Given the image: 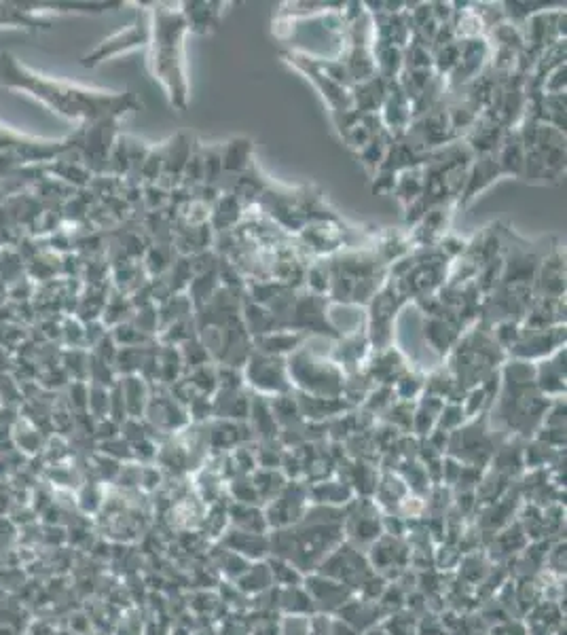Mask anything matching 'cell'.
<instances>
[{"label":"cell","instance_id":"obj_3","mask_svg":"<svg viewBox=\"0 0 567 635\" xmlns=\"http://www.w3.org/2000/svg\"><path fill=\"white\" fill-rule=\"evenodd\" d=\"M324 261L328 267V278H331L328 301L343 305L367 307L390 276V267L377 257L375 250L369 248L358 252H339Z\"/></svg>","mask_w":567,"mask_h":635},{"label":"cell","instance_id":"obj_4","mask_svg":"<svg viewBox=\"0 0 567 635\" xmlns=\"http://www.w3.org/2000/svg\"><path fill=\"white\" fill-rule=\"evenodd\" d=\"M508 360L506 350L491 333V326L477 320L462 333L455 348L447 354V371L457 388H477Z\"/></svg>","mask_w":567,"mask_h":635},{"label":"cell","instance_id":"obj_19","mask_svg":"<svg viewBox=\"0 0 567 635\" xmlns=\"http://www.w3.org/2000/svg\"><path fill=\"white\" fill-rule=\"evenodd\" d=\"M210 365H212V362H210ZM206 373H208V365L193 369V371H191V379H193V381H191V386H201V388H204V392H208L204 381H197L201 375H206ZM204 379H206V377H204ZM216 381H218V375H216V371L212 369V371H210V375H208V388H210V390H212V388H216Z\"/></svg>","mask_w":567,"mask_h":635},{"label":"cell","instance_id":"obj_7","mask_svg":"<svg viewBox=\"0 0 567 635\" xmlns=\"http://www.w3.org/2000/svg\"><path fill=\"white\" fill-rule=\"evenodd\" d=\"M411 303L407 290L402 288L398 278L388 276L386 284H383L377 295L367 305V337L373 352L386 350L394 346L396 339V322L400 318V312Z\"/></svg>","mask_w":567,"mask_h":635},{"label":"cell","instance_id":"obj_5","mask_svg":"<svg viewBox=\"0 0 567 635\" xmlns=\"http://www.w3.org/2000/svg\"><path fill=\"white\" fill-rule=\"evenodd\" d=\"M282 58L316 85L324 102L331 108V115L354 111V83L341 60H314L295 51H282Z\"/></svg>","mask_w":567,"mask_h":635},{"label":"cell","instance_id":"obj_10","mask_svg":"<svg viewBox=\"0 0 567 635\" xmlns=\"http://www.w3.org/2000/svg\"><path fill=\"white\" fill-rule=\"evenodd\" d=\"M559 348H565V324L542 331H521L519 341L506 354L508 358L538 362Z\"/></svg>","mask_w":567,"mask_h":635},{"label":"cell","instance_id":"obj_12","mask_svg":"<svg viewBox=\"0 0 567 635\" xmlns=\"http://www.w3.org/2000/svg\"><path fill=\"white\" fill-rule=\"evenodd\" d=\"M502 176L504 174H502V170L498 166L496 155H477V157H474L472 163H470V170H468V176H466L464 189H462L460 197H457V202H455V208L468 206L474 197H477L479 193H483L485 189H489Z\"/></svg>","mask_w":567,"mask_h":635},{"label":"cell","instance_id":"obj_11","mask_svg":"<svg viewBox=\"0 0 567 635\" xmlns=\"http://www.w3.org/2000/svg\"><path fill=\"white\" fill-rule=\"evenodd\" d=\"M557 246L548 248L538 265L534 297L565 299V254Z\"/></svg>","mask_w":567,"mask_h":635},{"label":"cell","instance_id":"obj_13","mask_svg":"<svg viewBox=\"0 0 567 635\" xmlns=\"http://www.w3.org/2000/svg\"><path fill=\"white\" fill-rule=\"evenodd\" d=\"M309 339V335L299 331H273L261 337L252 339V348L261 354L269 356H282L288 358L292 352H297L303 343Z\"/></svg>","mask_w":567,"mask_h":635},{"label":"cell","instance_id":"obj_16","mask_svg":"<svg viewBox=\"0 0 567 635\" xmlns=\"http://www.w3.org/2000/svg\"><path fill=\"white\" fill-rule=\"evenodd\" d=\"M223 3H182V15H185L189 32L212 34L221 26Z\"/></svg>","mask_w":567,"mask_h":635},{"label":"cell","instance_id":"obj_1","mask_svg":"<svg viewBox=\"0 0 567 635\" xmlns=\"http://www.w3.org/2000/svg\"><path fill=\"white\" fill-rule=\"evenodd\" d=\"M0 85L32 96L43 106L51 108L53 113L70 121H89L94 125L117 121L140 111L142 106L132 92H106V89H91L62 79L36 75L30 68L20 66L9 51L0 53Z\"/></svg>","mask_w":567,"mask_h":635},{"label":"cell","instance_id":"obj_9","mask_svg":"<svg viewBox=\"0 0 567 635\" xmlns=\"http://www.w3.org/2000/svg\"><path fill=\"white\" fill-rule=\"evenodd\" d=\"M149 39H151V26L149 22H138L130 28H125L117 34H113L111 39L102 41L94 51L87 53L83 58V66L85 68H96L98 64L106 62L108 58L119 56V53L132 51L138 47H149Z\"/></svg>","mask_w":567,"mask_h":635},{"label":"cell","instance_id":"obj_15","mask_svg":"<svg viewBox=\"0 0 567 635\" xmlns=\"http://www.w3.org/2000/svg\"><path fill=\"white\" fill-rule=\"evenodd\" d=\"M496 161L502 170L504 176H515V178H523V170H525V147L523 140L517 132V127L508 130L500 142V147L496 151Z\"/></svg>","mask_w":567,"mask_h":635},{"label":"cell","instance_id":"obj_2","mask_svg":"<svg viewBox=\"0 0 567 635\" xmlns=\"http://www.w3.org/2000/svg\"><path fill=\"white\" fill-rule=\"evenodd\" d=\"M149 70L155 81L166 89L172 108L178 113L189 106V81L185 64V39L189 26L180 5L159 3L151 9Z\"/></svg>","mask_w":567,"mask_h":635},{"label":"cell","instance_id":"obj_18","mask_svg":"<svg viewBox=\"0 0 567 635\" xmlns=\"http://www.w3.org/2000/svg\"><path fill=\"white\" fill-rule=\"evenodd\" d=\"M392 193L396 195V199L405 210L409 206H413L424 193V166H417V168H409L405 172H400L396 176V185H394Z\"/></svg>","mask_w":567,"mask_h":635},{"label":"cell","instance_id":"obj_17","mask_svg":"<svg viewBox=\"0 0 567 635\" xmlns=\"http://www.w3.org/2000/svg\"><path fill=\"white\" fill-rule=\"evenodd\" d=\"M252 140L246 136L231 138L227 144H223V172L227 174H246L254 163H252Z\"/></svg>","mask_w":567,"mask_h":635},{"label":"cell","instance_id":"obj_6","mask_svg":"<svg viewBox=\"0 0 567 635\" xmlns=\"http://www.w3.org/2000/svg\"><path fill=\"white\" fill-rule=\"evenodd\" d=\"M290 386L295 384L316 398H337L345 392V371L331 356H320L309 350L307 341L286 358Z\"/></svg>","mask_w":567,"mask_h":635},{"label":"cell","instance_id":"obj_14","mask_svg":"<svg viewBox=\"0 0 567 635\" xmlns=\"http://www.w3.org/2000/svg\"><path fill=\"white\" fill-rule=\"evenodd\" d=\"M536 386L548 394L565 392V348L536 362Z\"/></svg>","mask_w":567,"mask_h":635},{"label":"cell","instance_id":"obj_8","mask_svg":"<svg viewBox=\"0 0 567 635\" xmlns=\"http://www.w3.org/2000/svg\"><path fill=\"white\" fill-rule=\"evenodd\" d=\"M244 377L263 392H284L290 388L286 358L252 352L244 365Z\"/></svg>","mask_w":567,"mask_h":635}]
</instances>
